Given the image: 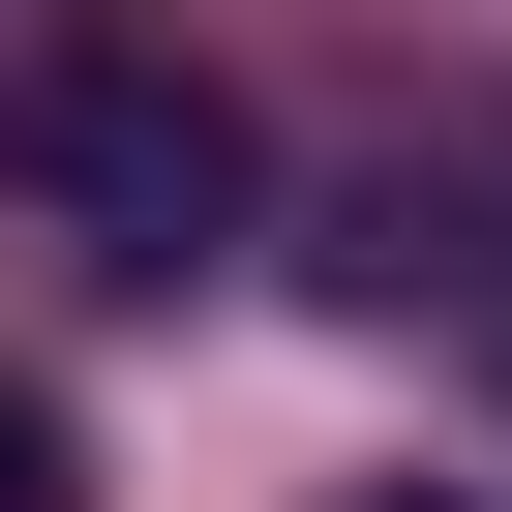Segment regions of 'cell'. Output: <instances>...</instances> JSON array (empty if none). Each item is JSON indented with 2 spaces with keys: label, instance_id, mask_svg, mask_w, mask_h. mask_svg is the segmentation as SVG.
<instances>
[{
  "label": "cell",
  "instance_id": "2",
  "mask_svg": "<svg viewBox=\"0 0 512 512\" xmlns=\"http://www.w3.org/2000/svg\"><path fill=\"white\" fill-rule=\"evenodd\" d=\"M332 272H362V302H422V272H512V151H392Z\"/></svg>",
  "mask_w": 512,
  "mask_h": 512
},
{
  "label": "cell",
  "instance_id": "3",
  "mask_svg": "<svg viewBox=\"0 0 512 512\" xmlns=\"http://www.w3.org/2000/svg\"><path fill=\"white\" fill-rule=\"evenodd\" d=\"M0 512H91V482H61V392H31V362H0Z\"/></svg>",
  "mask_w": 512,
  "mask_h": 512
},
{
  "label": "cell",
  "instance_id": "1",
  "mask_svg": "<svg viewBox=\"0 0 512 512\" xmlns=\"http://www.w3.org/2000/svg\"><path fill=\"white\" fill-rule=\"evenodd\" d=\"M0 181H31V241H91L121 302L241 272V211H272V151H241V91L181 31H31L0 61Z\"/></svg>",
  "mask_w": 512,
  "mask_h": 512
}]
</instances>
